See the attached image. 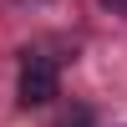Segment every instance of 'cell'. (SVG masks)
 <instances>
[{"label":"cell","mask_w":127,"mask_h":127,"mask_svg":"<svg viewBox=\"0 0 127 127\" xmlns=\"http://www.w3.org/2000/svg\"><path fill=\"white\" fill-rule=\"evenodd\" d=\"M56 127H92V107H71V112H61Z\"/></svg>","instance_id":"2"},{"label":"cell","mask_w":127,"mask_h":127,"mask_svg":"<svg viewBox=\"0 0 127 127\" xmlns=\"http://www.w3.org/2000/svg\"><path fill=\"white\" fill-rule=\"evenodd\" d=\"M61 92V71L46 51H26L20 56V81H15V97L20 107H46L51 97Z\"/></svg>","instance_id":"1"},{"label":"cell","mask_w":127,"mask_h":127,"mask_svg":"<svg viewBox=\"0 0 127 127\" xmlns=\"http://www.w3.org/2000/svg\"><path fill=\"white\" fill-rule=\"evenodd\" d=\"M20 5H41V0H20Z\"/></svg>","instance_id":"4"},{"label":"cell","mask_w":127,"mask_h":127,"mask_svg":"<svg viewBox=\"0 0 127 127\" xmlns=\"http://www.w3.org/2000/svg\"><path fill=\"white\" fill-rule=\"evenodd\" d=\"M102 5H107L112 15H122V20H127V0H102Z\"/></svg>","instance_id":"3"}]
</instances>
